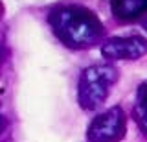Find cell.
<instances>
[{"mask_svg": "<svg viewBox=\"0 0 147 142\" xmlns=\"http://www.w3.org/2000/svg\"><path fill=\"white\" fill-rule=\"evenodd\" d=\"M48 22L55 37L72 50L92 48L103 39V24L94 11L85 6H59L50 13Z\"/></svg>", "mask_w": 147, "mask_h": 142, "instance_id": "cell-1", "label": "cell"}, {"mask_svg": "<svg viewBox=\"0 0 147 142\" xmlns=\"http://www.w3.org/2000/svg\"><path fill=\"white\" fill-rule=\"evenodd\" d=\"M118 68L110 63H96L86 67L77 83V102L85 111H96L109 98L110 89L118 81Z\"/></svg>", "mask_w": 147, "mask_h": 142, "instance_id": "cell-2", "label": "cell"}, {"mask_svg": "<svg viewBox=\"0 0 147 142\" xmlns=\"http://www.w3.org/2000/svg\"><path fill=\"white\" fill-rule=\"evenodd\" d=\"M127 133V118L121 107L114 105L92 118L86 129L88 142H119Z\"/></svg>", "mask_w": 147, "mask_h": 142, "instance_id": "cell-3", "label": "cell"}, {"mask_svg": "<svg viewBox=\"0 0 147 142\" xmlns=\"http://www.w3.org/2000/svg\"><path fill=\"white\" fill-rule=\"evenodd\" d=\"M101 54L110 61H134L147 54V39L142 35L110 37L103 41Z\"/></svg>", "mask_w": 147, "mask_h": 142, "instance_id": "cell-4", "label": "cell"}, {"mask_svg": "<svg viewBox=\"0 0 147 142\" xmlns=\"http://www.w3.org/2000/svg\"><path fill=\"white\" fill-rule=\"evenodd\" d=\"M110 11L118 20L131 22L147 13V0H110Z\"/></svg>", "mask_w": 147, "mask_h": 142, "instance_id": "cell-5", "label": "cell"}, {"mask_svg": "<svg viewBox=\"0 0 147 142\" xmlns=\"http://www.w3.org/2000/svg\"><path fill=\"white\" fill-rule=\"evenodd\" d=\"M132 114H134V120L140 127V131L147 137V79L142 81L136 90V102H134Z\"/></svg>", "mask_w": 147, "mask_h": 142, "instance_id": "cell-6", "label": "cell"}, {"mask_svg": "<svg viewBox=\"0 0 147 142\" xmlns=\"http://www.w3.org/2000/svg\"><path fill=\"white\" fill-rule=\"evenodd\" d=\"M4 127H6V116H4V113H2V105H0V133H2Z\"/></svg>", "mask_w": 147, "mask_h": 142, "instance_id": "cell-7", "label": "cell"}, {"mask_svg": "<svg viewBox=\"0 0 147 142\" xmlns=\"http://www.w3.org/2000/svg\"><path fill=\"white\" fill-rule=\"evenodd\" d=\"M2 61H4V54H2V50H0V67H2Z\"/></svg>", "mask_w": 147, "mask_h": 142, "instance_id": "cell-8", "label": "cell"}, {"mask_svg": "<svg viewBox=\"0 0 147 142\" xmlns=\"http://www.w3.org/2000/svg\"><path fill=\"white\" fill-rule=\"evenodd\" d=\"M145 30H147V22H145Z\"/></svg>", "mask_w": 147, "mask_h": 142, "instance_id": "cell-9", "label": "cell"}]
</instances>
